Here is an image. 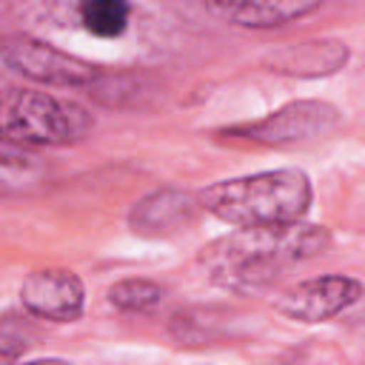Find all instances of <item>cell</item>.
<instances>
[{
  "label": "cell",
  "instance_id": "3",
  "mask_svg": "<svg viewBox=\"0 0 365 365\" xmlns=\"http://www.w3.org/2000/svg\"><path fill=\"white\" fill-rule=\"evenodd\" d=\"M91 128V117L71 100L40 88L0 91V140L26 148L71 145Z\"/></svg>",
  "mask_w": 365,
  "mask_h": 365
},
{
  "label": "cell",
  "instance_id": "2",
  "mask_svg": "<svg viewBox=\"0 0 365 365\" xmlns=\"http://www.w3.org/2000/svg\"><path fill=\"white\" fill-rule=\"evenodd\" d=\"M200 208L231 228H271L302 222L311 208L314 188L299 168H274L245 177H231L208 185Z\"/></svg>",
  "mask_w": 365,
  "mask_h": 365
},
{
  "label": "cell",
  "instance_id": "15",
  "mask_svg": "<svg viewBox=\"0 0 365 365\" xmlns=\"http://www.w3.org/2000/svg\"><path fill=\"white\" fill-rule=\"evenodd\" d=\"M17 365H71L66 359H31V362H17Z\"/></svg>",
  "mask_w": 365,
  "mask_h": 365
},
{
  "label": "cell",
  "instance_id": "14",
  "mask_svg": "<svg viewBox=\"0 0 365 365\" xmlns=\"http://www.w3.org/2000/svg\"><path fill=\"white\" fill-rule=\"evenodd\" d=\"M31 331L17 317H0V365H17L26 354Z\"/></svg>",
  "mask_w": 365,
  "mask_h": 365
},
{
  "label": "cell",
  "instance_id": "1",
  "mask_svg": "<svg viewBox=\"0 0 365 365\" xmlns=\"http://www.w3.org/2000/svg\"><path fill=\"white\" fill-rule=\"evenodd\" d=\"M328 245V228L311 222L237 228L202 248L200 262L214 285L248 294L271 285L282 271L322 254Z\"/></svg>",
  "mask_w": 365,
  "mask_h": 365
},
{
  "label": "cell",
  "instance_id": "12",
  "mask_svg": "<svg viewBox=\"0 0 365 365\" xmlns=\"http://www.w3.org/2000/svg\"><path fill=\"white\" fill-rule=\"evenodd\" d=\"M80 23L94 37H120L128 29L131 6L123 0H86L77 9Z\"/></svg>",
  "mask_w": 365,
  "mask_h": 365
},
{
  "label": "cell",
  "instance_id": "6",
  "mask_svg": "<svg viewBox=\"0 0 365 365\" xmlns=\"http://www.w3.org/2000/svg\"><path fill=\"white\" fill-rule=\"evenodd\" d=\"M362 297V282L348 274H325L302 279L282 294H277L274 308L297 322H325L351 305H356Z\"/></svg>",
  "mask_w": 365,
  "mask_h": 365
},
{
  "label": "cell",
  "instance_id": "11",
  "mask_svg": "<svg viewBox=\"0 0 365 365\" xmlns=\"http://www.w3.org/2000/svg\"><path fill=\"white\" fill-rule=\"evenodd\" d=\"M348 57L345 43L336 40H314V43H299L291 48H282L274 57V71L285 74H328L336 71Z\"/></svg>",
  "mask_w": 365,
  "mask_h": 365
},
{
  "label": "cell",
  "instance_id": "8",
  "mask_svg": "<svg viewBox=\"0 0 365 365\" xmlns=\"http://www.w3.org/2000/svg\"><path fill=\"white\" fill-rule=\"evenodd\" d=\"M200 214V200L180 188H163L140 202H134L128 214V225L134 234L143 237H168L185 231Z\"/></svg>",
  "mask_w": 365,
  "mask_h": 365
},
{
  "label": "cell",
  "instance_id": "4",
  "mask_svg": "<svg viewBox=\"0 0 365 365\" xmlns=\"http://www.w3.org/2000/svg\"><path fill=\"white\" fill-rule=\"evenodd\" d=\"M0 63L31 83L57 86V88H86L103 77L100 66L77 54L60 51L51 43H43L29 34H3Z\"/></svg>",
  "mask_w": 365,
  "mask_h": 365
},
{
  "label": "cell",
  "instance_id": "13",
  "mask_svg": "<svg viewBox=\"0 0 365 365\" xmlns=\"http://www.w3.org/2000/svg\"><path fill=\"white\" fill-rule=\"evenodd\" d=\"M163 299H165V288L143 277L120 279L108 288V302L123 314H148L157 305H163Z\"/></svg>",
  "mask_w": 365,
  "mask_h": 365
},
{
  "label": "cell",
  "instance_id": "5",
  "mask_svg": "<svg viewBox=\"0 0 365 365\" xmlns=\"http://www.w3.org/2000/svg\"><path fill=\"white\" fill-rule=\"evenodd\" d=\"M336 125H339V111L331 103L297 100V103H288L254 123L234 125V128H228V134L242 137L248 143L285 148V145H302L311 140H322L331 131H336Z\"/></svg>",
  "mask_w": 365,
  "mask_h": 365
},
{
  "label": "cell",
  "instance_id": "10",
  "mask_svg": "<svg viewBox=\"0 0 365 365\" xmlns=\"http://www.w3.org/2000/svg\"><path fill=\"white\" fill-rule=\"evenodd\" d=\"M48 177L46 160L26 145L11 140H0V194H26L43 185Z\"/></svg>",
  "mask_w": 365,
  "mask_h": 365
},
{
  "label": "cell",
  "instance_id": "9",
  "mask_svg": "<svg viewBox=\"0 0 365 365\" xmlns=\"http://www.w3.org/2000/svg\"><path fill=\"white\" fill-rule=\"evenodd\" d=\"M317 9L319 3H305V0H245V3H208L205 6V11L217 14L225 23L242 26V29H277Z\"/></svg>",
  "mask_w": 365,
  "mask_h": 365
},
{
  "label": "cell",
  "instance_id": "7",
  "mask_svg": "<svg viewBox=\"0 0 365 365\" xmlns=\"http://www.w3.org/2000/svg\"><path fill=\"white\" fill-rule=\"evenodd\" d=\"M23 308L48 322H74L86 305L83 279L68 268H37L20 285Z\"/></svg>",
  "mask_w": 365,
  "mask_h": 365
}]
</instances>
